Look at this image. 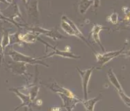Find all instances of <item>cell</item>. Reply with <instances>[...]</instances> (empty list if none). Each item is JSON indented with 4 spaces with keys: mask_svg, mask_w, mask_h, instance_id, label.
<instances>
[{
    "mask_svg": "<svg viewBox=\"0 0 130 111\" xmlns=\"http://www.w3.org/2000/svg\"><path fill=\"white\" fill-rule=\"evenodd\" d=\"M122 54H123V56H126L130 57V50L127 51H125V52H124Z\"/></svg>",
    "mask_w": 130,
    "mask_h": 111,
    "instance_id": "19",
    "label": "cell"
},
{
    "mask_svg": "<svg viewBox=\"0 0 130 111\" xmlns=\"http://www.w3.org/2000/svg\"><path fill=\"white\" fill-rule=\"evenodd\" d=\"M7 55H8L11 57L15 62H18V63H28L31 65H35V64H40L46 67H49L48 65L43 63V61H40V59H42L41 57L40 58H34L31 56L24 55L22 53L18 52L12 49L10 51H8V53H6Z\"/></svg>",
    "mask_w": 130,
    "mask_h": 111,
    "instance_id": "1",
    "label": "cell"
},
{
    "mask_svg": "<svg viewBox=\"0 0 130 111\" xmlns=\"http://www.w3.org/2000/svg\"><path fill=\"white\" fill-rule=\"evenodd\" d=\"M125 48H122V49L115 51H109V52H104L103 53H95V57L98 61V63L100 65V66L103 67L104 65L109 61H111L112 59L120 56L124 50Z\"/></svg>",
    "mask_w": 130,
    "mask_h": 111,
    "instance_id": "4",
    "label": "cell"
},
{
    "mask_svg": "<svg viewBox=\"0 0 130 111\" xmlns=\"http://www.w3.org/2000/svg\"><path fill=\"white\" fill-rule=\"evenodd\" d=\"M27 1H28V0H23V2H24V4H27Z\"/></svg>",
    "mask_w": 130,
    "mask_h": 111,
    "instance_id": "20",
    "label": "cell"
},
{
    "mask_svg": "<svg viewBox=\"0 0 130 111\" xmlns=\"http://www.w3.org/2000/svg\"><path fill=\"white\" fill-rule=\"evenodd\" d=\"M38 92H39V87L38 85H35L31 88L30 92H29V95L31 97V99L33 101L35 100V99L37 97Z\"/></svg>",
    "mask_w": 130,
    "mask_h": 111,
    "instance_id": "16",
    "label": "cell"
},
{
    "mask_svg": "<svg viewBox=\"0 0 130 111\" xmlns=\"http://www.w3.org/2000/svg\"><path fill=\"white\" fill-rule=\"evenodd\" d=\"M100 98H101V95L98 96L95 98H93V99H86L82 101V103L84 106L85 107V108L87 110H94V107L95 106V104L99 101L100 100Z\"/></svg>",
    "mask_w": 130,
    "mask_h": 111,
    "instance_id": "11",
    "label": "cell"
},
{
    "mask_svg": "<svg viewBox=\"0 0 130 111\" xmlns=\"http://www.w3.org/2000/svg\"><path fill=\"white\" fill-rule=\"evenodd\" d=\"M111 19V22L113 24H116L118 23V13L116 12H113L109 17Z\"/></svg>",
    "mask_w": 130,
    "mask_h": 111,
    "instance_id": "17",
    "label": "cell"
},
{
    "mask_svg": "<svg viewBox=\"0 0 130 111\" xmlns=\"http://www.w3.org/2000/svg\"><path fill=\"white\" fill-rule=\"evenodd\" d=\"M37 39L38 40H40L41 42H43V43L45 44V45L47 46V47H50L54 51L52 53H50L49 55L46 56H43V57H41L42 58H49V57H52V56H61V57H63V58H74V59H77V58H81V56H80L75 55V54H74V53L70 52L69 51H67L58 50V49L56 48V47H53V46H52V45H50V44H48V43H47V42H45V41H43V40H41L39 37H38Z\"/></svg>",
    "mask_w": 130,
    "mask_h": 111,
    "instance_id": "2",
    "label": "cell"
},
{
    "mask_svg": "<svg viewBox=\"0 0 130 111\" xmlns=\"http://www.w3.org/2000/svg\"><path fill=\"white\" fill-rule=\"evenodd\" d=\"M93 4V0H80L79 4V11L81 14H85L88 9L90 8V6Z\"/></svg>",
    "mask_w": 130,
    "mask_h": 111,
    "instance_id": "12",
    "label": "cell"
},
{
    "mask_svg": "<svg viewBox=\"0 0 130 111\" xmlns=\"http://www.w3.org/2000/svg\"><path fill=\"white\" fill-rule=\"evenodd\" d=\"M62 20H65V21H66L67 22H68V23L70 24V25L72 27V28L73 29V30L74 31V32H75L76 36L79 38H80V39H82V40H84V42H85L86 43V44H87V45H88V46H89V47H90L91 49H92V50L94 51V49H93V47L90 46V44H89V43H88V42L87 41V40H86V39L85 38L84 35H83V33H82V32H81V31H80L79 29H78V27H77V25L74 24V22H72V20H70V19H69L68 17H66V16H63V17H62Z\"/></svg>",
    "mask_w": 130,
    "mask_h": 111,
    "instance_id": "8",
    "label": "cell"
},
{
    "mask_svg": "<svg viewBox=\"0 0 130 111\" xmlns=\"http://www.w3.org/2000/svg\"><path fill=\"white\" fill-rule=\"evenodd\" d=\"M93 5H94V8L96 10L100 5V0H93Z\"/></svg>",
    "mask_w": 130,
    "mask_h": 111,
    "instance_id": "18",
    "label": "cell"
},
{
    "mask_svg": "<svg viewBox=\"0 0 130 111\" xmlns=\"http://www.w3.org/2000/svg\"><path fill=\"white\" fill-rule=\"evenodd\" d=\"M118 92L120 97V98H121V99H122V101L125 103V105L127 106V107H129L130 108L129 97H128L127 95H126V94H125L123 91H119V92Z\"/></svg>",
    "mask_w": 130,
    "mask_h": 111,
    "instance_id": "15",
    "label": "cell"
},
{
    "mask_svg": "<svg viewBox=\"0 0 130 111\" xmlns=\"http://www.w3.org/2000/svg\"><path fill=\"white\" fill-rule=\"evenodd\" d=\"M95 69H96L95 67H91L90 68L83 71V70H81V69L77 67V70L79 71L80 76L82 77V89L84 100L88 99V83H89V81H90L92 73H93V70Z\"/></svg>",
    "mask_w": 130,
    "mask_h": 111,
    "instance_id": "3",
    "label": "cell"
},
{
    "mask_svg": "<svg viewBox=\"0 0 130 111\" xmlns=\"http://www.w3.org/2000/svg\"><path fill=\"white\" fill-rule=\"evenodd\" d=\"M38 37V33L32 32V33H27L26 34H20L19 38L21 41L27 42V43H34L36 42Z\"/></svg>",
    "mask_w": 130,
    "mask_h": 111,
    "instance_id": "10",
    "label": "cell"
},
{
    "mask_svg": "<svg viewBox=\"0 0 130 111\" xmlns=\"http://www.w3.org/2000/svg\"><path fill=\"white\" fill-rule=\"evenodd\" d=\"M61 26L62 29H63L66 33H68V34L70 35H74V36H76L75 32H74V31L73 30L72 27L70 25V24L68 22H67L66 21L62 20V22H61Z\"/></svg>",
    "mask_w": 130,
    "mask_h": 111,
    "instance_id": "13",
    "label": "cell"
},
{
    "mask_svg": "<svg viewBox=\"0 0 130 111\" xmlns=\"http://www.w3.org/2000/svg\"><path fill=\"white\" fill-rule=\"evenodd\" d=\"M26 5H27L29 18L38 20V0H28Z\"/></svg>",
    "mask_w": 130,
    "mask_h": 111,
    "instance_id": "5",
    "label": "cell"
},
{
    "mask_svg": "<svg viewBox=\"0 0 130 111\" xmlns=\"http://www.w3.org/2000/svg\"><path fill=\"white\" fill-rule=\"evenodd\" d=\"M6 1L9 3H11V2H12V0H6Z\"/></svg>",
    "mask_w": 130,
    "mask_h": 111,
    "instance_id": "21",
    "label": "cell"
},
{
    "mask_svg": "<svg viewBox=\"0 0 130 111\" xmlns=\"http://www.w3.org/2000/svg\"><path fill=\"white\" fill-rule=\"evenodd\" d=\"M107 75H108V79H109L110 83L114 86V87L116 89L117 91L118 92H119V91H123L122 86H121V85L119 81L117 79L116 74L113 73V69H109V71H108Z\"/></svg>",
    "mask_w": 130,
    "mask_h": 111,
    "instance_id": "9",
    "label": "cell"
},
{
    "mask_svg": "<svg viewBox=\"0 0 130 111\" xmlns=\"http://www.w3.org/2000/svg\"><path fill=\"white\" fill-rule=\"evenodd\" d=\"M9 90L15 93L16 95L18 96L21 99L22 102L21 105L19 106V107H18L17 108H15V110H18L20 108L24 107V106H29V107H30V106H31L33 105V101L31 100L30 95H26L22 94V93L20 92L16 88H11V89H9Z\"/></svg>",
    "mask_w": 130,
    "mask_h": 111,
    "instance_id": "6",
    "label": "cell"
},
{
    "mask_svg": "<svg viewBox=\"0 0 130 111\" xmlns=\"http://www.w3.org/2000/svg\"><path fill=\"white\" fill-rule=\"evenodd\" d=\"M10 42H11L10 35L8 34V31H5V32L4 33L2 36V53L4 52V49L10 44Z\"/></svg>",
    "mask_w": 130,
    "mask_h": 111,
    "instance_id": "14",
    "label": "cell"
},
{
    "mask_svg": "<svg viewBox=\"0 0 130 111\" xmlns=\"http://www.w3.org/2000/svg\"><path fill=\"white\" fill-rule=\"evenodd\" d=\"M104 29V27H103L102 25H100V24H95L94 25V27H93V29L90 32V35H92L93 40L95 41V42H96L98 45L101 47V49L103 51V52L105 51V49L104 48L102 45V42L100 41V32L101 31L102 29Z\"/></svg>",
    "mask_w": 130,
    "mask_h": 111,
    "instance_id": "7",
    "label": "cell"
}]
</instances>
